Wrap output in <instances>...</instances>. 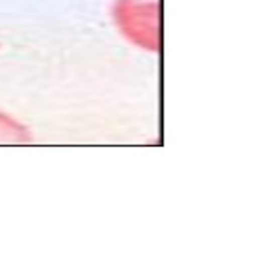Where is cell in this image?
<instances>
[{
  "instance_id": "1",
  "label": "cell",
  "mask_w": 257,
  "mask_h": 257,
  "mask_svg": "<svg viewBox=\"0 0 257 257\" xmlns=\"http://www.w3.org/2000/svg\"><path fill=\"white\" fill-rule=\"evenodd\" d=\"M3 128H4V125L2 123V121H0V135H2V133H3Z\"/></svg>"
}]
</instances>
